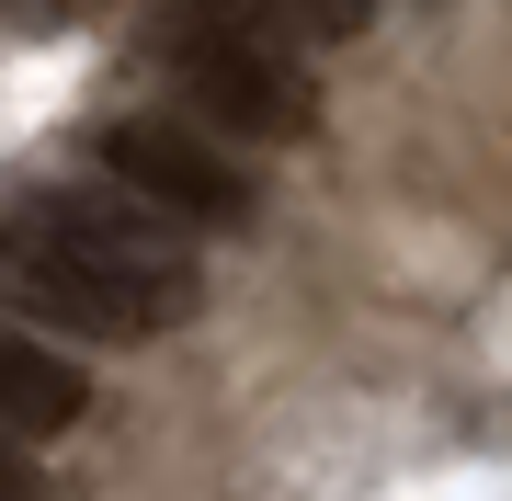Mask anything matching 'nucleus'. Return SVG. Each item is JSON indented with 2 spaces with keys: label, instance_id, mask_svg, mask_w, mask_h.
Returning <instances> with one entry per match:
<instances>
[{
  "label": "nucleus",
  "instance_id": "3",
  "mask_svg": "<svg viewBox=\"0 0 512 501\" xmlns=\"http://www.w3.org/2000/svg\"><path fill=\"white\" fill-rule=\"evenodd\" d=\"M92 160H103L114 194H137L148 217H171V228H228V217H251V171L228 160L217 126H160V114H126V126L92 137Z\"/></svg>",
  "mask_w": 512,
  "mask_h": 501
},
{
  "label": "nucleus",
  "instance_id": "6",
  "mask_svg": "<svg viewBox=\"0 0 512 501\" xmlns=\"http://www.w3.org/2000/svg\"><path fill=\"white\" fill-rule=\"evenodd\" d=\"M0 501H23V479H12V456H0Z\"/></svg>",
  "mask_w": 512,
  "mask_h": 501
},
{
  "label": "nucleus",
  "instance_id": "5",
  "mask_svg": "<svg viewBox=\"0 0 512 501\" xmlns=\"http://www.w3.org/2000/svg\"><path fill=\"white\" fill-rule=\"evenodd\" d=\"M262 12H274L285 23V35H365V23H376V0H262Z\"/></svg>",
  "mask_w": 512,
  "mask_h": 501
},
{
  "label": "nucleus",
  "instance_id": "2",
  "mask_svg": "<svg viewBox=\"0 0 512 501\" xmlns=\"http://www.w3.org/2000/svg\"><path fill=\"white\" fill-rule=\"evenodd\" d=\"M148 57H160V80L183 92L194 126L239 137V149H296V137L319 126V80H308V57H296L285 23L251 12V0H160Z\"/></svg>",
  "mask_w": 512,
  "mask_h": 501
},
{
  "label": "nucleus",
  "instance_id": "4",
  "mask_svg": "<svg viewBox=\"0 0 512 501\" xmlns=\"http://www.w3.org/2000/svg\"><path fill=\"white\" fill-rule=\"evenodd\" d=\"M92 410V376L35 331H0V445H57Z\"/></svg>",
  "mask_w": 512,
  "mask_h": 501
},
{
  "label": "nucleus",
  "instance_id": "1",
  "mask_svg": "<svg viewBox=\"0 0 512 501\" xmlns=\"http://www.w3.org/2000/svg\"><path fill=\"white\" fill-rule=\"evenodd\" d=\"M205 297L194 251L126 194H12L0 205V308L35 331H80V342H160L183 331Z\"/></svg>",
  "mask_w": 512,
  "mask_h": 501
}]
</instances>
